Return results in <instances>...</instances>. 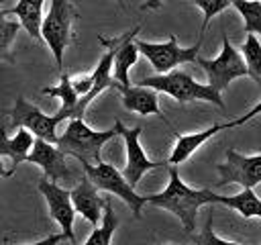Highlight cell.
Instances as JSON below:
<instances>
[{
    "label": "cell",
    "mask_w": 261,
    "mask_h": 245,
    "mask_svg": "<svg viewBox=\"0 0 261 245\" xmlns=\"http://www.w3.org/2000/svg\"><path fill=\"white\" fill-rule=\"evenodd\" d=\"M218 204L234 208L245 218H251V216L261 218V198L253 192V188H243L234 196H218Z\"/></svg>",
    "instance_id": "obj_20"
},
{
    "label": "cell",
    "mask_w": 261,
    "mask_h": 245,
    "mask_svg": "<svg viewBox=\"0 0 261 245\" xmlns=\"http://www.w3.org/2000/svg\"><path fill=\"white\" fill-rule=\"evenodd\" d=\"M257 114H261V100H259V102H257V104H255L247 114H243V116H239L237 120H232V125H234V127H237V125H243V122L251 120V118H253V116H257Z\"/></svg>",
    "instance_id": "obj_28"
},
{
    "label": "cell",
    "mask_w": 261,
    "mask_h": 245,
    "mask_svg": "<svg viewBox=\"0 0 261 245\" xmlns=\"http://www.w3.org/2000/svg\"><path fill=\"white\" fill-rule=\"evenodd\" d=\"M12 172L10 169H4V163H2V155H0V178H10Z\"/></svg>",
    "instance_id": "obj_31"
},
{
    "label": "cell",
    "mask_w": 261,
    "mask_h": 245,
    "mask_svg": "<svg viewBox=\"0 0 261 245\" xmlns=\"http://www.w3.org/2000/svg\"><path fill=\"white\" fill-rule=\"evenodd\" d=\"M59 122L61 120L57 114H45L35 104L27 102L22 96H16V102L10 110V127L12 129H27L37 139H43L49 143H57L59 135L55 131H57Z\"/></svg>",
    "instance_id": "obj_8"
},
{
    "label": "cell",
    "mask_w": 261,
    "mask_h": 245,
    "mask_svg": "<svg viewBox=\"0 0 261 245\" xmlns=\"http://www.w3.org/2000/svg\"><path fill=\"white\" fill-rule=\"evenodd\" d=\"M43 94L47 96H53V98H59L61 100V108L55 112L59 116V120H65V118H80L77 116V102H80V96L75 94L73 86H71V78L67 74H61V80H59V86L55 88H43L41 90Z\"/></svg>",
    "instance_id": "obj_19"
},
{
    "label": "cell",
    "mask_w": 261,
    "mask_h": 245,
    "mask_svg": "<svg viewBox=\"0 0 261 245\" xmlns=\"http://www.w3.org/2000/svg\"><path fill=\"white\" fill-rule=\"evenodd\" d=\"M77 18L80 14L69 0H51L49 12L41 22V37L49 45L59 69L63 65V53L73 41L71 27Z\"/></svg>",
    "instance_id": "obj_4"
},
{
    "label": "cell",
    "mask_w": 261,
    "mask_h": 245,
    "mask_svg": "<svg viewBox=\"0 0 261 245\" xmlns=\"http://www.w3.org/2000/svg\"><path fill=\"white\" fill-rule=\"evenodd\" d=\"M116 2H118V6H120V8H124V0H116Z\"/></svg>",
    "instance_id": "obj_32"
},
{
    "label": "cell",
    "mask_w": 261,
    "mask_h": 245,
    "mask_svg": "<svg viewBox=\"0 0 261 245\" xmlns=\"http://www.w3.org/2000/svg\"><path fill=\"white\" fill-rule=\"evenodd\" d=\"M241 55L245 59L249 76L261 86V41L257 39V35L247 33V39L241 45Z\"/></svg>",
    "instance_id": "obj_22"
},
{
    "label": "cell",
    "mask_w": 261,
    "mask_h": 245,
    "mask_svg": "<svg viewBox=\"0 0 261 245\" xmlns=\"http://www.w3.org/2000/svg\"><path fill=\"white\" fill-rule=\"evenodd\" d=\"M230 127H234L232 125V120L230 122H216V125H212V127H208V129H204V131H198V133H190V135H179V133H175V147H173V151H171V155H169V159H167V165H177V163H184L204 141H208L212 135H216L218 131H222V129H230Z\"/></svg>",
    "instance_id": "obj_16"
},
{
    "label": "cell",
    "mask_w": 261,
    "mask_h": 245,
    "mask_svg": "<svg viewBox=\"0 0 261 245\" xmlns=\"http://www.w3.org/2000/svg\"><path fill=\"white\" fill-rule=\"evenodd\" d=\"M137 84L153 88V90L163 92V94H169L179 104H186V102H192V100H204V102L216 104L218 108H224V102H222L218 90H214L210 84L196 82L190 74L179 71V69H171L167 74H155V76L143 78Z\"/></svg>",
    "instance_id": "obj_3"
},
{
    "label": "cell",
    "mask_w": 261,
    "mask_h": 245,
    "mask_svg": "<svg viewBox=\"0 0 261 245\" xmlns=\"http://www.w3.org/2000/svg\"><path fill=\"white\" fill-rule=\"evenodd\" d=\"M120 96H122V106L130 112H139L143 116L147 114H157L163 122L169 125V120L165 118V114H161V108H159V102H157V90L153 88H147V86H120L116 84L114 86Z\"/></svg>",
    "instance_id": "obj_14"
},
{
    "label": "cell",
    "mask_w": 261,
    "mask_h": 245,
    "mask_svg": "<svg viewBox=\"0 0 261 245\" xmlns=\"http://www.w3.org/2000/svg\"><path fill=\"white\" fill-rule=\"evenodd\" d=\"M82 167L98 190H104V192H110V194L122 198L126 202V206L133 210V214L137 218H141V208L145 204V196L135 192V188L122 176V172H118L112 163H106V161L82 163Z\"/></svg>",
    "instance_id": "obj_6"
},
{
    "label": "cell",
    "mask_w": 261,
    "mask_h": 245,
    "mask_svg": "<svg viewBox=\"0 0 261 245\" xmlns=\"http://www.w3.org/2000/svg\"><path fill=\"white\" fill-rule=\"evenodd\" d=\"M24 161L37 163L43 169V178H47V180H51L55 184L57 182H73V180H80L77 172L67 163V155L55 143H49V141H43V139H37L35 137L33 149L27 155Z\"/></svg>",
    "instance_id": "obj_9"
},
{
    "label": "cell",
    "mask_w": 261,
    "mask_h": 245,
    "mask_svg": "<svg viewBox=\"0 0 261 245\" xmlns=\"http://www.w3.org/2000/svg\"><path fill=\"white\" fill-rule=\"evenodd\" d=\"M194 4H196V6L202 10V14H204V20H202V27H200V33L204 35L208 22H210L216 14H220L224 8H228V6H230V0H194Z\"/></svg>",
    "instance_id": "obj_25"
},
{
    "label": "cell",
    "mask_w": 261,
    "mask_h": 245,
    "mask_svg": "<svg viewBox=\"0 0 261 245\" xmlns=\"http://www.w3.org/2000/svg\"><path fill=\"white\" fill-rule=\"evenodd\" d=\"M33 143H35V135L27 129H18L16 135L12 139L6 137V129L0 127V155L4 157H10L12 161V172L16 169L18 163H22L27 159V155L31 153L33 149Z\"/></svg>",
    "instance_id": "obj_17"
},
{
    "label": "cell",
    "mask_w": 261,
    "mask_h": 245,
    "mask_svg": "<svg viewBox=\"0 0 261 245\" xmlns=\"http://www.w3.org/2000/svg\"><path fill=\"white\" fill-rule=\"evenodd\" d=\"M116 135H118L116 122L108 131H94L84 122V118H69L65 131L57 137L55 145L65 155L75 157L80 163H92V161L98 163V161H102L100 151H102L104 143H108Z\"/></svg>",
    "instance_id": "obj_2"
},
{
    "label": "cell",
    "mask_w": 261,
    "mask_h": 245,
    "mask_svg": "<svg viewBox=\"0 0 261 245\" xmlns=\"http://www.w3.org/2000/svg\"><path fill=\"white\" fill-rule=\"evenodd\" d=\"M194 241H196V245H239V243H232V241H224V239H220V237L212 231V214L208 216V220H206V225H204L202 233H200L198 237H194Z\"/></svg>",
    "instance_id": "obj_26"
},
{
    "label": "cell",
    "mask_w": 261,
    "mask_h": 245,
    "mask_svg": "<svg viewBox=\"0 0 261 245\" xmlns=\"http://www.w3.org/2000/svg\"><path fill=\"white\" fill-rule=\"evenodd\" d=\"M196 63L202 65V69L208 74V84H210L214 90H218V92L226 90L228 84H230L234 78L249 76L241 51L230 45L226 33H222V51H220V55L214 57V59L198 57Z\"/></svg>",
    "instance_id": "obj_7"
},
{
    "label": "cell",
    "mask_w": 261,
    "mask_h": 245,
    "mask_svg": "<svg viewBox=\"0 0 261 245\" xmlns=\"http://www.w3.org/2000/svg\"><path fill=\"white\" fill-rule=\"evenodd\" d=\"M116 227H118V218H116V214L112 210L110 198H106L104 212H102V223L98 227H94L92 235L88 237V241L84 245H110V239H112ZM69 245H75V243H69Z\"/></svg>",
    "instance_id": "obj_21"
},
{
    "label": "cell",
    "mask_w": 261,
    "mask_h": 245,
    "mask_svg": "<svg viewBox=\"0 0 261 245\" xmlns=\"http://www.w3.org/2000/svg\"><path fill=\"white\" fill-rule=\"evenodd\" d=\"M63 239H65V235L57 233V235H49V237H45V239H41L37 243H29V245H59Z\"/></svg>",
    "instance_id": "obj_29"
},
{
    "label": "cell",
    "mask_w": 261,
    "mask_h": 245,
    "mask_svg": "<svg viewBox=\"0 0 261 245\" xmlns=\"http://www.w3.org/2000/svg\"><path fill=\"white\" fill-rule=\"evenodd\" d=\"M43 4L45 0H18L16 6L8 8L6 14H14L20 20V27L27 29V33L41 41V22H43Z\"/></svg>",
    "instance_id": "obj_18"
},
{
    "label": "cell",
    "mask_w": 261,
    "mask_h": 245,
    "mask_svg": "<svg viewBox=\"0 0 261 245\" xmlns=\"http://www.w3.org/2000/svg\"><path fill=\"white\" fill-rule=\"evenodd\" d=\"M139 31H141V24H137L133 31L118 37V45H116L114 61H112V76L120 86H130L128 69L137 63V57H139V49L135 45V37Z\"/></svg>",
    "instance_id": "obj_15"
},
{
    "label": "cell",
    "mask_w": 261,
    "mask_h": 245,
    "mask_svg": "<svg viewBox=\"0 0 261 245\" xmlns=\"http://www.w3.org/2000/svg\"><path fill=\"white\" fill-rule=\"evenodd\" d=\"M167 169H169V182H167L165 190H161L159 194L145 196V202L173 212L181 220L186 233H192L196 229V214H198L200 206L214 204V202L218 204V194H214L208 188L194 190V188L186 186L184 180L179 178V172L175 165H167Z\"/></svg>",
    "instance_id": "obj_1"
},
{
    "label": "cell",
    "mask_w": 261,
    "mask_h": 245,
    "mask_svg": "<svg viewBox=\"0 0 261 245\" xmlns=\"http://www.w3.org/2000/svg\"><path fill=\"white\" fill-rule=\"evenodd\" d=\"M2 2H4V0H0V4H2Z\"/></svg>",
    "instance_id": "obj_33"
},
{
    "label": "cell",
    "mask_w": 261,
    "mask_h": 245,
    "mask_svg": "<svg viewBox=\"0 0 261 245\" xmlns=\"http://www.w3.org/2000/svg\"><path fill=\"white\" fill-rule=\"evenodd\" d=\"M69 196H71L75 212H80L92 227H98L102 220L106 198H102L98 194V188L92 184V180L88 176H82L77 180V184L69 190Z\"/></svg>",
    "instance_id": "obj_13"
},
{
    "label": "cell",
    "mask_w": 261,
    "mask_h": 245,
    "mask_svg": "<svg viewBox=\"0 0 261 245\" xmlns=\"http://www.w3.org/2000/svg\"><path fill=\"white\" fill-rule=\"evenodd\" d=\"M143 8L145 10H157V8H161V0H145Z\"/></svg>",
    "instance_id": "obj_30"
},
{
    "label": "cell",
    "mask_w": 261,
    "mask_h": 245,
    "mask_svg": "<svg viewBox=\"0 0 261 245\" xmlns=\"http://www.w3.org/2000/svg\"><path fill=\"white\" fill-rule=\"evenodd\" d=\"M39 192L45 196L47 206H49V212H51V216L59 223L61 233L65 235V239H67L69 243H75V235H73V216H75V208H73L69 190L61 188L59 184H55V182H51V180H47V178H41V182H39Z\"/></svg>",
    "instance_id": "obj_12"
},
{
    "label": "cell",
    "mask_w": 261,
    "mask_h": 245,
    "mask_svg": "<svg viewBox=\"0 0 261 245\" xmlns=\"http://www.w3.org/2000/svg\"><path fill=\"white\" fill-rule=\"evenodd\" d=\"M71 86H73L77 96H86L92 90V86H94V78H92V74L75 76V78H71Z\"/></svg>",
    "instance_id": "obj_27"
},
{
    "label": "cell",
    "mask_w": 261,
    "mask_h": 245,
    "mask_svg": "<svg viewBox=\"0 0 261 245\" xmlns=\"http://www.w3.org/2000/svg\"><path fill=\"white\" fill-rule=\"evenodd\" d=\"M116 125H118V135H122V139H124V147H126V165H124V169H122V176L126 178V182L135 188L137 184H139V180L147 174V172H151V169H157V167H163V165H167V161H151L147 155H145V151H143V147H141V133H143V127L141 125H137V127H133V129H126L118 118L114 120Z\"/></svg>",
    "instance_id": "obj_10"
},
{
    "label": "cell",
    "mask_w": 261,
    "mask_h": 245,
    "mask_svg": "<svg viewBox=\"0 0 261 245\" xmlns=\"http://www.w3.org/2000/svg\"><path fill=\"white\" fill-rule=\"evenodd\" d=\"M220 174L218 186L241 184L243 188H255L261 184V153L259 155H241L234 149L226 151V161L216 165Z\"/></svg>",
    "instance_id": "obj_11"
},
{
    "label": "cell",
    "mask_w": 261,
    "mask_h": 245,
    "mask_svg": "<svg viewBox=\"0 0 261 245\" xmlns=\"http://www.w3.org/2000/svg\"><path fill=\"white\" fill-rule=\"evenodd\" d=\"M230 6L243 16L245 33L261 35V0H230Z\"/></svg>",
    "instance_id": "obj_23"
},
{
    "label": "cell",
    "mask_w": 261,
    "mask_h": 245,
    "mask_svg": "<svg viewBox=\"0 0 261 245\" xmlns=\"http://www.w3.org/2000/svg\"><path fill=\"white\" fill-rule=\"evenodd\" d=\"M18 29H20V22L8 18L6 10H0V59L10 61V63L14 61L10 47H12V41L16 39Z\"/></svg>",
    "instance_id": "obj_24"
},
{
    "label": "cell",
    "mask_w": 261,
    "mask_h": 245,
    "mask_svg": "<svg viewBox=\"0 0 261 245\" xmlns=\"http://www.w3.org/2000/svg\"><path fill=\"white\" fill-rule=\"evenodd\" d=\"M202 37L204 35L200 33L198 41L192 47H179L175 35H169V39L165 43H147V41L135 39V45H137L139 53L149 59V63L153 65V69L157 74H167L181 63H196L198 51L202 47Z\"/></svg>",
    "instance_id": "obj_5"
}]
</instances>
